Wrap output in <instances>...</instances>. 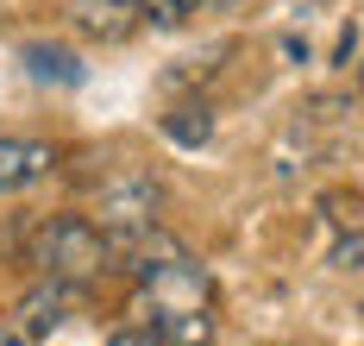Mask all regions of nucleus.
Here are the masks:
<instances>
[{"instance_id": "nucleus-3", "label": "nucleus", "mask_w": 364, "mask_h": 346, "mask_svg": "<svg viewBox=\"0 0 364 346\" xmlns=\"http://www.w3.org/2000/svg\"><path fill=\"white\" fill-rule=\"evenodd\" d=\"M57 170V145L44 139H0V195H19Z\"/></svg>"}, {"instance_id": "nucleus-11", "label": "nucleus", "mask_w": 364, "mask_h": 346, "mask_svg": "<svg viewBox=\"0 0 364 346\" xmlns=\"http://www.w3.org/2000/svg\"><path fill=\"white\" fill-rule=\"evenodd\" d=\"M0 346H26V334L19 327H0Z\"/></svg>"}, {"instance_id": "nucleus-8", "label": "nucleus", "mask_w": 364, "mask_h": 346, "mask_svg": "<svg viewBox=\"0 0 364 346\" xmlns=\"http://www.w3.org/2000/svg\"><path fill=\"white\" fill-rule=\"evenodd\" d=\"M132 13H139V26H157V32H176L182 19V0H132Z\"/></svg>"}, {"instance_id": "nucleus-9", "label": "nucleus", "mask_w": 364, "mask_h": 346, "mask_svg": "<svg viewBox=\"0 0 364 346\" xmlns=\"http://www.w3.org/2000/svg\"><path fill=\"white\" fill-rule=\"evenodd\" d=\"M333 265H339V271H364V227L352 233V239H339V246H333Z\"/></svg>"}, {"instance_id": "nucleus-2", "label": "nucleus", "mask_w": 364, "mask_h": 346, "mask_svg": "<svg viewBox=\"0 0 364 346\" xmlns=\"http://www.w3.org/2000/svg\"><path fill=\"white\" fill-rule=\"evenodd\" d=\"M157 214H164V189H157L151 177H119V183H107L101 201H95V227L113 239V258H119L139 233L157 227Z\"/></svg>"}, {"instance_id": "nucleus-6", "label": "nucleus", "mask_w": 364, "mask_h": 346, "mask_svg": "<svg viewBox=\"0 0 364 346\" xmlns=\"http://www.w3.org/2000/svg\"><path fill=\"white\" fill-rule=\"evenodd\" d=\"M70 19L82 26V32H95V38H132L139 32V13H132V0H70Z\"/></svg>"}, {"instance_id": "nucleus-10", "label": "nucleus", "mask_w": 364, "mask_h": 346, "mask_svg": "<svg viewBox=\"0 0 364 346\" xmlns=\"http://www.w3.org/2000/svg\"><path fill=\"white\" fill-rule=\"evenodd\" d=\"M107 346H164V340H157V327H119Z\"/></svg>"}, {"instance_id": "nucleus-5", "label": "nucleus", "mask_w": 364, "mask_h": 346, "mask_svg": "<svg viewBox=\"0 0 364 346\" xmlns=\"http://www.w3.org/2000/svg\"><path fill=\"white\" fill-rule=\"evenodd\" d=\"M19 63H26V76L44 82V88H82V82H88V63H82L75 51H63V44H50V38L19 44Z\"/></svg>"}, {"instance_id": "nucleus-7", "label": "nucleus", "mask_w": 364, "mask_h": 346, "mask_svg": "<svg viewBox=\"0 0 364 346\" xmlns=\"http://www.w3.org/2000/svg\"><path fill=\"white\" fill-rule=\"evenodd\" d=\"M214 132V120H208V108H182V114L164 120V139H176V145H201Z\"/></svg>"}, {"instance_id": "nucleus-4", "label": "nucleus", "mask_w": 364, "mask_h": 346, "mask_svg": "<svg viewBox=\"0 0 364 346\" xmlns=\"http://www.w3.org/2000/svg\"><path fill=\"white\" fill-rule=\"evenodd\" d=\"M70 296H75V283L38 277L32 290L19 296V334H26V340H44V334H57V327H63V315H70Z\"/></svg>"}, {"instance_id": "nucleus-13", "label": "nucleus", "mask_w": 364, "mask_h": 346, "mask_svg": "<svg viewBox=\"0 0 364 346\" xmlns=\"http://www.w3.org/2000/svg\"><path fill=\"white\" fill-rule=\"evenodd\" d=\"M358 88H364V63H358Z\"/></svg>"}, {"instance_id": "nucleus-12", "label": "nucleus", "mask_w": 364, "mask_h": 346, "mask_svg": "<svg viewBox=\"0 0 364 346\" xmlns=\"http://www.w3.org/2000/svg\"><path fill=\"white\" fill-rule=\"evenodd\" d=\"M195 6H208V0H182V13H195Z\"/></svg>"}, {"instance_id": "nucleus-1", "label": "nucleus", "mask_w": 364, "mask_h": 346, "mask_svg": "<svg viewBox=\"0 0 364 346\" xmlns=\"http://www.w3.org/2000/svg\"><path fill=\"white\" fill-rule=\"evenodd\" d=\"M38 277H57V283H95L101 271H113V239L88 214H57L50 227L38 233V252H32Z\"/></svg>"}]
</instances>
